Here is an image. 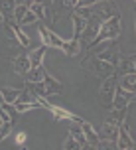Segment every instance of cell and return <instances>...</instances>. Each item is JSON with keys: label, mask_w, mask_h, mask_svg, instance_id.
<instances>
[{"label": "cell", "mask_w": 136, "mask_h": 150, "mask_svg": "<svg viewBox=\"0 0 136 150\" xmlns=\"http://www.w3.org/2000/svg\"><path fill=\"white\" fill-rule=\"evenodd\" d=\"M16 109V112L18 115H22V112H28V111H34V109H38V107L42 105H36V103H20V101H16V103H12Z\"/></svg>", "instance_id": "24"}, {"label": "cell", "mask_w": 136, "mask_h": 150, "mask_svg": "<svg viewBox=\"0 0 136 150\" xmlns=\"http://www.w3.org/2000/svg\"><path fill=\"white\" fill-rule=\"evenodd\" d=\"M134 101V93H130V91L122 89V87H114V95H113V103H111V109L114 111H124V109H128V105Z\"/></svg>", "instance_id": "4"}, {"label": "cell", "mask_w": 136, "mask_h": 150, "mask_svg": "<svg viewBox=\"0 0 136 150\" xmlns=\"http://www.w3.org/2000/svg\"><path fill=\"white\" fill-rule=\"evenodd\" d=\"M14 2H16V4H26V6L30 8V4L34 2V0H14Z\"/></svg>", "instance_id": "31"}, {"label": "cell", "mask_w": 136, "mask_h": 150, "mask_svg": "<svg viewBox=\"0 0 136 150\" xmlns=\"http://www.w3.org/2000/svg\"><path fill=\"white\" fill-rule=\"evenodd\" d=\"M30 85H32L34 93H36L39 99L42 97H49V95H59L61 91H63V85H61L55 77H51V75H47V73H45V77L42 79V81L30 83Z\"/></svg>", "instance_id": "2"}, {"label": "cell", "mask_w": 136, "mask_h": 150, "mask_svg": "<svg viewBox=\"0 0 136 150\" xmlns=\"http://www.w3.org/2000/svg\"><path fill=\"white\" fill-rule=\"evenodd\" d=\"M4 20H6V18H4V16H2V12H0V26L4 24Z\"/></svg>", "instance_id": "32"}, {"label": "cell", "mask_w": 136, "mask_h": 150, "mask_svg": "<svg viewBox=\"0 0 136 150\" xmlns=\"http://www.w3.org/2000/svg\"><path fill=\"white\" fill-rule=\"evenodd\" d=\"M0 93H2V97H4V103H14L16 99H18V93H20V91L12 89V87H2Z\"/></svg>", "instance_id": "22"}, {"label": "cell", "mask_w": 136, "mask_h": 150, "mask_svg": "<svg viewBox=\"0 0 136 150\" xmlns=\"http://www.w3.org/2000/svg\"><path fill=\"white\" fill-rule=\"evenodd\" d=\"M114 40H106V45L103 47V52L97 53V59H103V61H109V63H113L116 65V55H118V47L113 44Z\"/></svg>", "instance_id": "8"}, {"label": "cell", "mask_w": 136, "mask_h": 150, "mask_svg": "<svg viewBox=\"0 0 136 150\" xmlns=\"http://www.w3.org/2000/svg\"><path fill=\"white\" fill-rule=\"evenodd\" d=\"M0 125H2V119H0Z\"/></svg>", "instance_id": "35"}, {"label": "cell", "mask_w": 136, "mask_h": 150, "mask_svg": "<svg viewBox=\"0 0 136 150\" xmlns=\"http://www.w3.org/2000/svg\"><path fill=\"white\" fill-rule=\"evenodd\" d=\"M34 2H38V4H44V6H47V8L53 4V0H34Z\"/></svg>", "instance_id": "30"}, {"label": "cell", "mask_w": 136, "mask_h": 150, "mask_svg": "<svg viewBox=\"0 0 136 150\" xmlns=\"http://www.w3.org/2000/svg\"><path fill=\"white\" fill-rule=\"evenodd\" d=\"M63 148H65V150H75V148H81V144H79L75 138H73V136L69 134L67 140H65V144H63Z\"/></svg>", "instance_id": "27"}, {"label": "cell", "mask_w": 136, "mask_h": 150, "mask_svg": "<svg viewBox=\"0 0 136 150\" xmlns=\"http://www.w3.org/2000/svg\"><path fill=\"white\" fill-rule=\"evenodd\" d=\"M16 2L14 0H0V12L4 18H12V12H14Z\"/></svg>", "instance_id": "20"}, {"label": "cell", "mask_w": 136, "mask_h": 150, "mask_svg": "<svg viewBox=\"0 0 136 150\" xmlns=\"http://www.w3.org/2000/svg\"><path fill=\"white\" fill-rule=\"evenodd\" d=\"M93 73L97 75V77H109V75H114V69H116V65H113V63H109V61H103V59H97V57H93Z\"/></svg>", "instance_id": "7"}, {"label": "cell", "mask_w": 136, "mask_h": 150, "mask_svg": "<svg viewBox=\"0 0 136 150\" xmlns=\"http://www.w3.org/2000/svg\"><path fill=\"white\" fill-rule=\"evenodd\" d=\"M114 144H116V148H120V150H132L134 148V138L128 132V120H122L120 125H118V132H116Z\"/></svg>", "instance_id": "5"}, {"label": "cell", "mask_w": 136, "mask_h": 150, "mask_svg": "<svg viewBox=\"0 0 136 150\" xmlns=\"http://www.w3.org/2000/svg\"><path fill=\"white\" fill-rule=\"evenodd\" d=\"M69 4H71V8H73V6L77 4V0H69Z\"/></svg>", "instance_id": "33"}, {"label": "cell", "mask_w": 136, "mask_h": 150, "mask_svg": "<svg viewBox=\"0 0 136 150\" xmlns=\"http://www.w3.org/2000/svg\"><path fill=\"white\" fill-rule=\"evenodd\" d=\"M12 65H14V71H16V73H20V75H24L28 69L32 67V65H30V59H28V55H18V57L12 61Z\"/></svg>", "instance_id": "19"}, {"label": "cell", "mask_w": 136, "mask_h": 150, "mask_svg": "<svg viewBox=\"0 0 136 150\" xmlns=\"http://www.w3.org/2000/svg\"><path fill=\"white\" fill-rule=\"evenodd\" d=\"M120 30H122V24H120V14H114L111 18H106L101 22V30L99 34L95 36V40L89 44V47H95V45L103 44L106 40H116L120 36Z\"/></svg>", "instance_id": "1"}, {"label": "cell", "mask_w": 136, "mask_h": 150, "mask_svg": "<svg viewBox=\"0 0 136 150\" xmlns=\"http://www.w3.org/2000/svg\"><path fill=\"white\" fill-rule=\"evenodd\" d=\"M45 71L42 65H36V67H30L26 73H24V77H26V83H38V81H42L45 77Z\"/></svg>", "instance_id": "14"}, {"label": "cell", "mask_w": 136, "mask_h": 150, "mask_svg": "<svg viewBox=\"0 0 136 150\" xmlns=\"http://www.w3.org/2000/svg\"><path fill=\"white\" fill-rule=\"evenodd\" d=\"M45 52H47V45H39L36 47L34 52L28 53V59H30V65L32 67H36V65H42V61L45 57Z\"/></svg>", "instance_id": "17"}, {"label": "cell", "mask_w": 136, "mask_h": 150, "mask_svg": "<svg viewBox=\"0 0 136 150\" xmlns=\"http://www.w3.org/2000/svg\"><path fill=\"white\" fill-rule=\"evenodd\" d=\"M99 30H101V20H97V18H89L87 22H85V28L83 32H81V36L79 38H83V40H87V42H93L95 40V36L99 34Z\"/></svg>", "instance_id": "9"}, {"label": "cell", "mask_w": 136, "mask_h": 150, "mask_svg": "<svg viewBox=\"0 0 136 150\" xmlns=\"http://www.w3.org/2000/svg\"><path fill=\"white\" fill-rule=\"evenodd\" d=\"M61 52H65L67 55H77V53L81 52V42H79V38H71V40H65L63 45H61Z\"/></svg>", "instance_id": "15"}, {"label": "cell", "mask_w": 136, "mask_h": 150, "mask_svg": "<svg viewBox=\"0 0 136 150\" xmlns=\"http://www.w3.org/2000/svg\"><path fill=\"white\" fill-rule=\"evenodd\" d=\"M36 22H38L36 14H34V12H32L30 8H28V12H26V14L22 16V20L18 22V26H32V24H36Z\"/></svg>", "instance_id": "25"}, {"label": "cell", "mask_w": 136, "mask_h": 150, "mask_svg": "<svg viewBox=\"0 0 136 150\" xmlns=\"http://www.w3.org/2000/svg\"><path fill=\"white\" fill-rule=\"evenodd\" d=\"M10 28H12V34H14V40H18V44L22 45V47H30V44H32V40H30V36L26 34V32L18 26L16 22H10L8 24Z\"/></svg>", "instance_id": "12"}, {"label": "cell", "mask_w": 136, "mask_h": 150, "mask_svg": "<svg viewBox=\"0 0 136 150\" xmlns=\"http://www.w3.org/2000/svg\"><path fill=\"white\" fill-rule=\"evenodd\" d=\"M26 12H28V6H26V4H16L14 12H12V18H14L16 22H20V20H22V16L26 14Z\"/></svg>", "instance_id": "26"}, {"label": "cell", "mask_w": 136, "mask_h": 150, "mask_svg": "<svg viewBox=\"0 0 136 150\" xmlns=\"http://www.w3.org/2000/svg\"><path fill=\"white\" fill-rule=\"evenodd\" d=\"M116 85L130 91V93H136V73H122L120 79L116 81Z\"/></svg>", "instance_id": "13"}, {"label": "cell", "mask_w": 136, "mask_h": 150, "mask_svg": "<svg viewBox=\"0 0 136 150\" xmlns=\"http://www.w3.org/2000/svg\"><path fill=\"white\" fill-rule=\"evenodd\" d=\"M69 134L73 136L77 142L81 144V148H83V144H85V136H83V130H81V127H79L77 122H73V125H71V128H69Z\"/></svg>", "instance_id": "23"}, {"label": "cell", "mask_w": 136, "mask_h": 150, "mask_svg": "<svg viewBox=\"0 0 136 150\" xmlns=\"http://www.w3.org/2000/svg\"><path fill=\"white\" fill-rule=\"evenodd\" d=\"M73 38H79L81 36V32H83V28H85V18H81V16H77V14H73Z\"/></svg>", "instance_id": "21"}, {"label": "cell", "mask_w": 136, "mask_h": 150, "mask_svg": "<svg viewBox=\"0 0 136 150\" xmlns=\"http://www.w3.org/2000/svg\"><path fill=\"white\" fill-rule=\"evenodd\" d=\"M39 36H42V40H44V45H47V47H55V50H61V45H63V38L57 36L55 32L51 30V28H47V26H39Z\"/></svg>", "instance_id": "6"}, {"label": "cell", "mask_w": 136, "mask_h": 150, "mask_svg": "<svg viewBox=\"0 0 136 150\" xmlns=\"http://www.w3.org/2000/svg\"><path fill=\"white\" fill-rule=\"evenodd\" d=\"M10 130H12V122H2V125H0V140L6 138V136L10 134Z\"/></svg>", "instance_id": "28"}, {"label": "cell", "mask_w": 136, "mask_h": 150, "mask_svg": "<svg viewBox=\"0 0 136 150\" xmlns=\"http://www.w3.org/2000/svg\"><path fill=\"white\" fill-rule=\"evenodd\" d=\"M114 87H116V79L114 75H109L105 77V81L99 89V99H101V105L105 109H111V103H113V95H114Z\"/></svg>", "instance_id": "3"}, {"label": "cell", "mask_w": 136, "mask_h": 150, "mask_svg": "<svg viewBox=\"0 0 136 150\" xmlns=\"http://www.w3.org/2000/svg\"><path fill=\"white\" fill-rule=\"evenodd\" d=\"M30 10L36 14V18H38V20H47V18H49V22H51V12L47 10V6L38 4V2H32V4H30Z\"/></svg>", "instance_id": "18"}, {"label": "cell", "mask_w": 136, "mask_h": 150, "mask_svg": "<svg viewBox=\"0 0 136 150\" xmlns=\"http://www.w3.org/2000/svg\"><path fill=\"white\" fill-rule=\"evenodd\" d=\"M116 69H120V73H136V55L132 53L128 57H122Z\"/></svg>", "instance_id": "16"}, {"label": "cell", "mask_w": 136, "mask_h": 150, "mask_svg": "<svg viewBox=\"0 0 136 150\" xmlns=\"http://www.w3.org/2000/svg\"><path fill=\"white\" fill-rule=\"evenodd\" d=\"M2 103H4V97H2V93H0V105H2Z\"/></svg>", "instance_id": "34"}, {"label": "cell", "mask_w": 136, "mask_h": 150, "mask_svg": "<svg viewBox=\"0 0 136 150\" xmlns=\"http://www.w3.org/2000/svg\"><path fill=\"white\" fill-rule=\"evenodd\" d=\"M116 132H118V125L113 122V120H106L105 125H103V128L97 130L99 140L101 138H105V140H116Z\"/></svg>", "instance_id": "11"}, {"label": "cell", "mask_w": 136, "mask_h": 150, "mask_svg": "<svg viewBox=\"0 0 136 150\" xmlns=\"http://www.w3.org/2000/svg\"><path fill=\"white\" fill-rule=\"evenodd\" d=\"M26 138H28L26 132H18V134H16V144H18L20 148H26V146H24V144H26Z\"/></svg>", "instance_id": "29"}, {"label": "cell", "mask_w": 136, "mask_h": 150, "mask_svg": "<svg viewBox=\"0 0 136 150\" xmlns=\"http://www.w3.org/2000/svg\"><path fill=\"white\" fill-rule=\"evenodd\" d=\"M79 127H81V130H83L85 142L89 144V146H93V148H97V144H99V134H97V130L91 127L87 120H81V122H79Z\"/></svg>", "instance_id": "10"}]
</instances>
